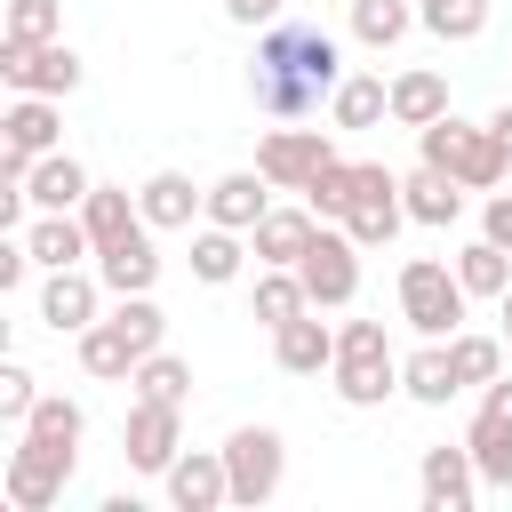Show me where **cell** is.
<instances>
[{"mask_svg": "<svg viewBox=\"0 0 512 512\" xmlns=\"http://www.w3.org/2000/svg\"><path fill=\"white\" fill-rule=\"evenodd\" d=\"M336 80H344V48H336L320 24H264L256 64H248L256 112L304 120V112H320V96H336Z\"/></svg>", "mask_w": 512, "mask_h": 512, "instance_id": "obj_1", "label": "cell"}, {"mask_svg": "<svg viewBox=\"0 0 512 512\" xmlns=\"http://www.w3.org/2000/svg\"><path fill=\"white\" fill-rule=\"evenodd\" d=\"M416 152H424V168H440V176H456L464 192H496V184L512 176V160H504V144L488 136V120L472 128V120H456V112H440L432 128H416Z\"/></svg>", "mask_w": 512, "mask_h": 512, "instance_id": "obj_2", "label": "cell"}, {"mask_svg": "<svg viewBox=\"0 0 512 512\" xmlns=\"http://www.w3.org/2000/svg\"><path fill=\"white\" fill-rule=\"evenodd\" d=\"M328 376H336V400H344V408H384V400L400 392V360H392V344H384V320H344Z\"/></svg>", "mask_w": 512, "mask_h": 512, "instance_id": "obj_3", "label": "cell"}, {"mask_svg": "<svg viewBox=\"0 0 512 512\" xmlns=\"http://www.w3.org/2000/svg\"><path fill=\"white\" fill-rule=\"evenodd\" d=\"M464 280H456V264H440V256H408L400 264V320L416 328V336H456L464 328Z\"/></svg>", "mask_w": 512, "mask_h": 512, "instance_id": "obj_4", "label": "cell"}, {"mask_svg": "<svg viewBox=\"0 0 512 512\" xmlns=\"http://www.w3.org/2000/svg\"><path fill=\"white\" fill-rule=\"evenodd\" d=\"M360 256H368V248H360L344 224H320V232H312V248H304V264H296L312 312H336V304L360 296Z\"/></svg>", "mask_w": 512, "mask_h": 512, "instance_id": "obj_5", "label": "cell"}, {"mask_svg": "<svg viewBox=\"0 0 512 512\" xmlns=\"http://www.w3.org/2000/svg\"><path fill=\"white\" fill-rule=\"evenodd\" d=\"M72 464H80V448H48V440L16 432L0 488H8V504H16V512H48V504L64 496V480H72Z\"/></svg>", "mask_w": 512, "mask_h": 512, "instance_id": "obj_6", "label": "cell"}, {"mask_svg": "<svg viewBox=\"0 0 512 512\" xmlns=\"http://www.w3.org/2000/svg\"><path fill=\"white\" fill-rule=\"evenodd\" d=\"M224 472H232V504H272L280 472H288V440L272 424H240L224 440Z\"/></svg>", "mask_w": 512, "mask_h": 512, "instance_id": "obj_7", "label": "cell"}, {"mask_svg": "<svg viewBox=\"0 0 512 512\" xmlns=\"http://www.w3.org/2000/svg\"><path fill=\"white\" fill-rule=\"evenodd\" d=\"M0 80L16 88V96H72L80 88V56L64 48V40H8L0 32Z\"/></svg>", "mask_w": 512, "mask_h": 512, "instance_id": "obj_8", "label": "cell"}, {"mask_svg": "<svg viewBox=\"0 0 512 512\" xmlns=\"http://www.w3.org/2000/svg\"><path fill=\"white\" fill-rule=\"evenodd\" d=\"M328 160H344V152H336L320 128H272V136L256 144V168L272 176V192H304Z\"/></svg>", "mask_w": 512, "mask_h": 512, "instance_id": "obj_9", "label": "cell"}, {"mask_svg": "<svg viewBox=\"0 0 512 512\" xmlns=\"http://www.w3.org/2000/svg\"><path fill=\"white\" fill-rule=\"evenodd\" d=\"M120 448H128L136 472H168V464L184 456V408H176V400H136Z\"/></svg>", "mask_w": 512, "mask_h": 512, "instance_id": "obj_10", "label": "cell"}, {"mask_svg": "<svg viewBox=\"0 0 512 512\" xmlns=\"http://www.w3.org/2000/svg\"><path fill=\"white\" fill-rule=\"evenodd\" d=\"M168 504L176 512H216V504H232V472H224V448H184L168 472Z\"/></svg>", "mask_w": 512, "mask_h": 512, "instance_id": "obj_11", "label": "cell"}, {"mask_svg": "<svg viewBox=\"0 0 512 512\" xmlns=\"http://www.w3.org/2000/svg\"><path fill=\"white\" fill-rule=\"evenodd\" d=\"M400 224H408V200H400V176L376 160V176H368V192L352 200V216H344V232L360 240V248H392L400 240Z\"/></svg>", "mask_w": 512, "mask_h": 512, "instance_id": "obj_12", "label": "cell"}, {"mask_svg": "<svg viewBox=\"0 0 512 512\" xmlns=\"http://www.w3.org/2000/svg\"><path fill=\"white\" fill-rule=\"evenodd\" d=\"M136 208H144L152 232H192V216H208V192H192L184 168H152V176L136 184Z\"/></svg>", "mask_w": 512, "mask_h": 512, "instance_id": "obj_13", "label": "cell"}, {"mask_svg": "<svg viewBox=\"0 0 512 512\" xmlns=\"http://www.w3.org/2000/svg\"><path fill=\"white\" fill-rule=\"evenodd\" d=\"M416 488H424L432 512H464V504L480 496V464H472V448H464V440H456V448H424Z\"/></svg>", "mask_w": 512, "mask_h": 512, "instance_id": "obj_14", "label": "cell"}, {"mask_svg": "<svg viewBox=\"0 0 512 512\" xmlns=\"http://www.w3.org/2000/svg\"><path fill=\"white\" fill-rule=\"evenodd\" d=\"M96 280H104L112 296H152V280H160V248H152V224H136L128 240L96 248Z\"/></svg>", "mask_w": 512, "mask_h": 512, "instance_id": "obj_15", "label": "cell"}, {"mask_svg": "<svg viewBox=\"0 0 512 512\" xmlns=\"http://www.w3.org/2000/svg\"><path fill=\"white\" fill-rule=\"evenodd\" d=\"M96 296H104V280L80 272V264H64V272H48V288H40V320H48L56 336H80V328H96Z\"/></svg>", "mask_w": 512, "mask_h": 512, "instance_id": "obj_16", "label": "cell"}, {"mask_svg": "<svg viewBox=\"0 0 512 512\" xmlns=\"http://www.w3.org/2000/svg\"><path fill=\"white\" fill-rule=\"evenodd\" d=\"M264 208H272V176H264V168H232V176H216V184H208V224L256 232V224H264Z\"/></svg>", "mask_w": 512, "mask_h": 512, "instance_id": "obj_17", "label": "cell"}, {"mask_svg": "<svg viewBox=\"0 0 512 512\" xmlns=\"http://www.w3.org/2000/svg\"><path fill=\"white\" fill-rule=\"evenodd\" d=\"M312 232H320L312 200H304V208H264V224L248 232V248H256V264H304Z\"/></svg>", "mask_w": 512, "mask_h": 512, "instance_id": "obj_18", "label": "cell"}, {"mask_svg": "<svg viewBox=\"0 0 512 512\" xmlns=\"http://www.w3.org/2000/svg\"><path fill=\"white\" fill-rule=\"evenodd\" d=\"M272 360L288 376H320V368H336V328H320L312 312H296V320L272 328Z\"/></svg>", "mask_w": 512, "mask_h": 512, "instance_id": "obj_19", "label": "cell"}, {"mask_svg": "<svg viewBox=\"0 0 512 512\" xmlns=\"http://www.w3.org/2000/svg\"><path fill=\"white\" fill-rule=\"evenodd\" d=\"M400 392L424 400V408H448L464 384H456V360H448V336H424V352L400 360Z\"/></svg>", "mask_w": 512, "mask_h": 512, "instance_id": "obj_20", "label": "cell"}, {"mask_svg": "<svg viewBox=\"0 0 512 512\" xmlns=\"http://www.w3.org/2000/svg\"><path fill=\"white\" fill-rule=\"evenodd\" d=\"M24 192H32V208L48 216V208H80L96 184H88V168H80L72 152H40V160H32V176H24Z\"/></svg>", "mask_w": 512, "mask_h": 512, "instance_id": "obj_21", "label": "cell"}, {"mask_svg": "<svg viewBox=\"0 0 512 512\" xmlns=\"http://www.w3.org/2000/svg\"><path fill=\"white\" fill-rule=\"evenodd\" d=\"M368 176H376V160H328V168L304 184L312 216H320V224H344V216H352V200L368 192Z\"/></svg>", "mask_w": 512, "mask_h": 512, "instance_id": "obj_22", "label": "cell"}, {"mask_svg": "<svg viewBox=\"0 0 512 512\" xmlns=\"http://www.w3.org/2000/svg\"><path fill=\"white\" fill-rule=\"evenodd\" d=\"M24 248H32V264H48V272H64V264L96 256V240H88V224H80L72 208H48V216L24 232Z\"/></svg>", "mask_w": 512, "mask_h": 512, "instance_id": "obj_23", "label": "cell"}, {"mask_svg": "<svg viewBox=\"0 0 512 512\" xmlns=\"http://www.w3.org/2000/svg\"><path fill=\"white\" fill-rule=\"evenodd\" d=\"M248 256H256V248H248V232H232V224H200V232H192V280H208V288L240 280Z\"/></svg>", "mask_w": 512, "mask_h": 512, "instance_id": "obj_24", "label": "cell"}, {"mask_svg": "<svg viewBox=\"0 0 512 512\" xmlns=\"http://www.w3.org/2000/svg\"><path fill=\"white\" fill-rule=\"evenodd\" d=\"M464 448H472V464H480V488H512V416L480 408V416L464 424Z\"/></svg>", "mask_w": 512, "mask_h": 512, "instance_id": "obj_25", "label": "cell"}, {"mask_svg": "<svg viewBox=\"0 0 512 512\" xmlns=\"http://www.w3.org/2000/svg\"><path fill=\"white\" fill-rule=\"evenodd\" d=\"M56 136H64V120H56V96H16L8 104V120H0V144H16V152H56Z\"/></svg>", "mask_w": 512, "mask_h": 512, "instance_id": "obj_26", "label": "cell"}, {"mask_svg": "<svg viewBox=\"0 0 512 512\" xmlns=\"http://www.w3.org/2000/svg\"><path fill=\"white\" fill-rule=\"evenodd\" d=\"M400 200H408V224H456V216H464V184L440 176V168L400 176Z\"/></svg>", "mask_w": 512, "mask_h": 512, "instance_id": "obj_27", "label": "cell"}, {"mask_svg": "<svg viewBox=\"0 0 512 512\" xmlns=\"http://www.w3.org/2000/svg\"><path fill=\"white\" fill-rule=\"evenodd\" d=\"M136 360H144V352L128 344V328H120V320H96V328H80V368H88V376H104V384H128V376H136Z\"/></svg>", "mask_w": 512, "mask_h": 512, "instance_id": "obj_28", "label": "cell"}, {"mask_svg": "<svg viewBox=\"0 0 512 512\" xmlns=\"http://www.w3.org/2000/svg\"><path fill=\"white\" fill-rule=\"evenodd\" d=\"M384 112H392V88H384L376 72H344L336 96H328V120H336V128H376Z\"/></svg>", "mask_w": 512, "mask_h": 512, "instance_id": "obj_29", "label": "cell"}, {"mask_svg": "<svg viewBox=\"0 0 512 512\" xmlns=\"http://www.w3.org/2000/svg\"><path fill=\"white\" fill-rule=\"evenodd\" d=\"M440 112H448V80H440V72L416 64V72L392 80V120H400V128H432Z\"/></svg>", "mask_w": 512, "mask_h": 512, "instance_id": "obj_30", "label": "cell"}, {"mask_svg": "<svg viewBox=\"0 0 512 512\" xmlns=\"http://www.w3.org/2000/svg\"><path fill=\"white\" fill-rule=\"evenodd\" d=\"M80 224H88V240H96V248H112V240H128V232L144 224V208H136L120 184H96V192L80 200Z\"/></svg>", "mask_w": 512, "mask_h": 512, "instance_id": "obj_31", "label": "cell"}, {"mask_svg": "<svg viewBox=\"0 0 512 512\" xmlns=\"http://www.w3.org/2000/svg\"><path fill=\"white\" fill-rule=\"evenodd\" d=\"M16 432L48 440V448H80V432H88V408H80L72 392H40V400H32V416H24Z\"/></svg>", "mask_w": 512, "mask_h": 512, "instance_id": "obj_32", "label": "cell"}, {"mask_svg": "<svg viewBox=\"0 0 512 512\" xmlns=\"http://www.w3.org/2000/svg\"><path fill=\"white\" fill-rule=\"evenodd\" d=\"M456 280H464V296H504L512 288V248H496L488 232L456 256Z\"/></svg>", "mask_w": 512, "mask_h": 512, "instance_id": "obj_33", "label": "cell"}, {"mask_svg": "<svg viewBox=\"0 0 512 512\" xmlns=\"http://www.w3.org/2000/svg\"><path fill=\"white\" fill-rule=\"evenodd\" d=\"M296 312H312V296H304L296 264H264V272H256V320H264V328H280V320H296Z\"/></svg>", "mask_w": 512, "mask_h": 512, "instance_id": "obj_34", "label": "cell"}, {"mask_svg": "<svg viewBox=\"0 0 512 512\" xmlns=\"http://www.w3.org/2000/svg\"><path fill=\"white\" fill-rule=\"evenodd\" d=\"M408 24H416L408 0H352V40H360V48H400Z\"/></svg>", "mask_w": 512, "mask_h": 512, "instance_id": "obj_35", "label": "cell"}, {"mask_svg": "<svg viewBox=\"0 0 512 512\" xmlns=\"http://www.w3.org/2000/svg\"><path fill=\"white\" fill-rule=\"evenodd\" d=\"M448 360H456V384H496L504 376V336H472V328H456L448 336Z\"/></svg>", "mask_w": 512, "mask_h": 512, "instance_id": "obj_36", "label": "cell"}, {"mask_svg": "<svg viewBox=\"0 0 512 512\" xmlns=\"http://www.w3.org/2000/svg\"><path fill=\"white\" fill-rule=\"evenodd\" d=\"M128 384H136V400H176V408H184V392H192V360H176V352L160 344V352H144V360H136V376H128Z\"/></svg>", "mask_w": 512, "mask_h": 512, "instance_id": "obj_37", "label": "cell"}, {"mask_svg": "<svg viewBox=\"0 0 512 512\" xmlns=\"http://www.w3.org/2000/svg\"><path fill=\"white\" fill-rule=\"evenodd\" d=\"M416 24L432 40H480L488 32V0H416Z\"/></svg>", "mask_w": 512, "mask_h": 512, "instance_id": "obj_38", "label": "cell"}, {"mask_svg": "<svg viewBox=\"0 0 512 512\" xmlns=\"http://www.w3.org/2000/svg\"><path fill=\"white\" fill-rule=\"evenodd\" d=\"M8 40H64V0H8Z\"/></svg>", "mask_w": 512, "mask_h": 512, "instance_id": "obj_39", "label": "cell"}, {"mask_svg": "<svg viewBox=\"0 0 512 512\" xmlns=\"http://www.w3.org/2000/svg\"><path fill=\"white\" fill-rule=\"evenodd\" d=\"M112 320L128 328V344H136V352H160V336H168V312H160L152 296H120V304H112Z\"/></svg>", "mask_w": 512, "mask_h": 512, "instance_id": "obj_40", "label": "cell"}, {"mask_svg": "<svg viewBox=\"0 0 512 512\" xmlns=\"http://www.w3.org/2000/svg\"><path fill=\"white\" fill-rule=\"evenodd\" d=\"M32 400H40L32 368H24V360H0V416H8V424H24V416H32Z\"/></svg>", "mask_w": 512, "mask_h": 512, "instance_id": "obj_41", "label": "cell"}, {"mask_svg": "<svg viewBox=\"0 0 512 512\" xmlns=\"http://www.w3.org/2000/svg\"><path fill=\"white\" fill-rule=\"evenodd\" d=\"M24 272H32V248L8 240V248H0V288H24Z\"/></svg>", "mask_w": 512, "mask_h": 512, "instance_id": "obj_42", "label": "cell"}, {"mask_svg": "<svg viewBox=\"0 0 512 512\" xmlns=\"http://www.w3.org/2000/svg\"><path fill=\"white\" fill-rule=\"evenodd\" d=\"M232 24H280V0H224Z\"/></svg>", "mask_w": 512, "mask_h": 512, "instance_id": "obj_43", "label": "cell"}, {"mask_svg": "<svg viewBox=\"0 0 512 512\" xmlns=\"http://www.w3.org/2000/svg\"><path fill=\"white\" fill-rule=\"evenodd\" d=\"M480 224H488V240H496V248H512V192H496Z\"/></svg>", "mask_w": 512, "mask_h": 512, "instance_id": "obj_44", "label": "cell"}, {"mask_svg": "<svg viewBox=\"0 0 512 512\" xmlns=\"http://www.w3.org/2000/svg\"><path fill=\"white\" fill-rule=\"evenodd\" d=\"M480 408H496V416H512V376H496V384H480Z\"/></svg>", "mask_w": 512, "mask_h": 512, "instance_id": "obj_45", "label": "cell"}, {"mask_svg": "<svg viewBox=\"0 0 512 512\" xmlns=\"http://www.w3.org/2000/svg\"><path fill=\"white\" fill-rule=\"evenodd\" d=\"M488 136H496V144H504V160H512V104H496V112H488Z\"/></svg>", "mask_w": 512, "mask_h": 512, "instance_id": "obj_46", "label": "cell"}, {"mask_svg": "<svg viewBox=\"0 0 512 512\" xmlns=\"http://www.w3.org/2000/svg\"><path fill=\"white\" fill-rule=\"evenodd\" d=\"M496 304H504V328H512V288H504V296H496Z\"/></svg>", "mask_w": 512, "mask_h": 512, "instance_id": "obj_47", "label": "cell"}, {"mask_svg": "<svg viewBox=\"0 0 512 512\" xmlns=\"http://www.w3.org/2000/svg\"><path fill=\"white\" fill-rule=\"evenodd\" d=\"M504 352H512V328H504Z\"/></svg>", "mask_w": 512, "mask_h": 512, "instance_id": "obj_48", "label": "cell"}]
</instances>
